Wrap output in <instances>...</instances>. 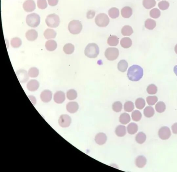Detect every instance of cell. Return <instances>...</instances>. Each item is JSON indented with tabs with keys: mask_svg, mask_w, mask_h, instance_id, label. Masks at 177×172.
<instances>
[{
	"mask_svg": "<svg viewBox=\"0 0 177 172\" xmlns=\"http://www.w3.org/2000/svg\"><path fill=\"white\" fill-rule=\"evenodd\" d=\"M127 76L129 79L131 81H138L143 76V68L137 65H133L128 70Z\"/></svg>",
	"mask_w": 177,
	"mask_h": 172,
	"instance_id": "6da1fadb",
	"label": "cell"
},
{
	"mask_svg": "<svg viewBox=\"0 0 177 172\" xmlns=\"http://www.w3.org/2000/svg\"><path fill=\"white\" fill-rule=\"evenodd\" d=\"M99 53V48L96 44H89L85 50V55L90 58H95L97 57Z\"/></svg>",
	"mask_w": 177,
	"mask_h": 172,
	"instance_id": "7a4b0ae2",
	"label": "cell"
},
{
	"mask_svg": "<svg viewBox=\"0 0 177 172\" xmlns=\"http://www.w3.org/2000/svg\"><path fill=\"white\" fill-rule=\"evenodd\" d=\"M68 28L71 33L76 35L80 33L82 31V25L79 20H74L69 23Z\"/></svg>",
	"mask_w": 177,
	"mask_h": 172,
	"instance_id": "3957f363",
	"label": "cell"
},
{
	"mask_svg": "<svg viewBox=\"0 0 177 172\" xmlns=\"http://www.w3.org/2000/svg\"><path fill=\"white\" fill-rule=\"evenodd\" d=\"M27 25L30 27H36L40 23V17L38 14L33 13L27 15L26 20Z\"/></svg>",
	"mask_w": 177,
	"mask_h": 172,
	"instance_id": "277c9868",
	"label": "cell"
},
{
	"mask_svg": "<svg viewBox=\"0 0 177 172\" xmlns=\"http://www.w3.org/2000/svg\"><path fill=\"white\" fill-rule=\"evenodd\" d=\"M110 22L109 18L105 13H102L97 15L95 19V22L96 25L101 27H106Z\"/></svg>",
	"mask_w": 177,
	"mask_h": 172,
	"instance_id": "5b68a950",
	"label": "cell"
},
{
	"mask_svg": "<svg viewBox=\"0 0 177 172\" xmlns=\"http://www.w3.org/2000/svg\"><path fill=\"white\" fill-rule=\"evenodd\" d=\"M46 22L49 27L56 28L59 25L60 18L55 14H51L46 17Z\"/></svg>",
	"mask_w": 177,
	"mask_h": 172,
	"instance_id": "8992f818",
	"label": "cell"
},
{
	"mask_svg": "<svg viewBox=\"0 0 177 172\" xmlns=\"http://www.w3.org/2000/svg\"><path fill=\"white\" fill-rule=\"evenodd\" d=\"M105 55L108 60L109 61L115 60L118 57L119 50L116 48H109L106 50Z\"/></svg>",
	"mask_w": 177,
	"mask_h": 172,
	"instance_id": "52a82bcc",
	"label": "cell"
},
{
	"mask_svg": "<svg viewBox=\"0 0 177 172\" xmlns=\"http://www.w3.org/2000/svg\"><path fill=\"white\" fill-rule=\"evenodd\" d=\"M158 136L162 140H165L168 139L171 136L170 128L166 126L162 127L159 130Z\"/></svg>",
	"mask_w": 177,
	"mask_h": 172,
	"instance_id": "ba28073f",
	"label": "cell"
},
{
	"mask_svg": "<svg viewBox=\"0 0 177 172\" xmlns=\"http://www.w3.org/2000/svg\"><path fill=\"white\" fill-rule=\"evenodd\" d=\"M16 74L19 82L22 84L25 83L29 80V75L25 70L20 69L17 71Z\"/></svg>",
	"mask_w": 177,
	"mask_h": 172,
	"instance_id": "9c48e42d",
	"label": "cell"
},
{
	"mask_svg": "<svg viewBox=\"0 0 177 172\" xmlns=\"http://www.w3.org/2000/svg\"><path fill=\"white\" fill-rule=\"evenodd\" d=\"M72 123V119L68 115H63L59 120V124L62 127H67L70 125Z\"/></svg>",
	"mask_w": 177,
	"mask_h": 172,
	"instance_id": "30bf717a",
	"label": "cell"
},
{
	"mask_svg": "<svg viewBox=\"0 0 177 172\" xmlns=\"http://www.w3.org/2000/svg\"><path fill=\"white\" fill-rule=\"evenodd\" d=\"M23 8L26 12H32L36 9L35 3L33 0H27L23 3Z\"/></svg>",
	"mask_w": 177,
	"mask_h": 172,
	"instance_id": "8fae6325",
	"label": "cell"
},
{
	"mask_svg": "<svg viewBox=\"0 0 177 172\" xmlns=\"http://www.w3.org/2000/svg\"><path fill=\"white\" fill-rule=\"evenodd\" d=\"M107 140V135L103 133L100 132L97 133L95 137V142L99 145H104L106 142Z\"/></svg>",
	"mask_w": 177,
	"mask_h": 172,
	"instance_id": "7c38bea8",
	"label": "cell"
},
{
	"mask_svg": "<svg viewBox=\"0 0 177 172\" xmlns=\"http://www.w3.org/2000/svg\"><path fill=\"white\" fill-rule=\"evenodd\" d=\"M52 93L51 91L45 90L43 91L40 95L41 100L44 103H48L51 100Z\"/></svg>",
	"mask_w": 177,
	"mask_h": 172,
	"instance_id": "4fadbf2b",
	"label": "cell"
},
{
	"mask_svg": "<svg viewBox=\"0 0 177 172\" xmlns=\"http://www.w3.org/2000/svg\"><path fill=\"white\" fill-rule=\"evenodd\" d=\"M40 86L39 83L37 80L32 79L28 82L27 88L30 92H35L38 90Z\"/></svg>",
	"mask_w": 177,
	"mask_h": 172,
	"instance_id": "5bb4252c",
	"label": "cell"
},
{
	"mask_svg": "<svg viewBox=\"0 0 177 172\" xmlns=\"http://www.w3.org/2000/svg\"><path fill=\"white\" fill-rule=\"evenodd\" d=\"M66 99L65 94L62 91H58L55 93L54 96V102L58 104H61Z\"/></svg>",
	"mask_w": 177,
	"mask_h": 172,
	"instance_id": "9a60e30c",
	"label": "cell"
},
{
	"mask_svg": "<svg viewBox=\"0 0 177 172\" xmlns=\"http://www.w3.org/2000/svg\"><path fill=\"white\" fill-rule=\"evenodd\" d=\"M25 36L27 39L29 41H34L37 39L38 34L35 30L31 29L26 32Z\"/></svg>",
	"mask_w": 177,
	"mask_h": 172,
	"instance_id": "2e32d148",
	"label": "cell"
},
{
	"mask_svg": "<svg viewBox=\"0 0 177 172\" xmlns=\"http://www.w3.org/2000/svg\"><path fill=\"white\" fill-rule=\"evenodd\" d=\"M66 108L67 111L69 113H74L78 110L79 105L78 103L76 102H69L66 105Z\"/></svg>",
	"mask_w": 177,
	"mask_h": 172,
	"instance_id": "e0dca14e",
	"label": "cell"
},
{
	"mask_svg": "<svg viewBox=\"0 0 177 172\" xmlns=\"http://www.w3.org/2000/svg\"><path fill=\"white\" fill-rule=\"evenodd\" d=\"M115 133L118 137H124L126 134V128L124 125H119L116 127Z\"/></svg>",
	"mask_w": 177,
	"mask_h": 172,
	"instance_id": "ac0fdd59",
	"label": "cell"
},
{
	"mask_svg": "<svg viewBox=\"0 0 177 172\" xmlns=\"http://www.w3.org/2000/svg\"><path fill=\"white\" fill-rule=\"evenodd\" d=\"M147 159L144 156H138L135 159V165L138 168H143L147 163Z\"/></svg>",
	"mask_w": 177,
	"mask_h": 172,
	"instance_id": "d6986e66",
	"label": "cell"
},
{
	"mask_svg": "<svg viewBox=\"0 0 177 172\" xmlns=\"http://www.w3.org/2000/svg\"><path fill=\"white\" fill-rule=\"evenodd\" d=\"M131 117L129 114L127 113H124L120 115L119 121L120 123L123 125H126L131 122Z\"/></svg>",
	"mask_w": 177,
	"mask_h": 172,
	"instance_id": "ffe728a7",
	"label": "cell"
},
{
	"mask_svg": "<svg viewBox=\"0 0 177 172\" xmlns=\"http://www.w3.org/2000/svg\"><path fill=\"white\" fill-rule=\"evenodd\" d=\"M45 46L47 50L48 51H53L57 47V44L54 40H49L46 42Z\"/></svg>",
	"mask_w": 177,
	"mask_h": 172,
	"instance_id": "44dd1931",
	"label": "cell"
},
{
	"mask_svg": "<svg viewBox=\"0 0 177 172\" xmlns=\"http://www.w3.org/2000/svg\"><path fill=\"white\" fill-rule=\"evenodd\" d=\"M138 126L137 124L135 123H130L127 127V131L129 134L134 135L138 131Z\"/></svg>",
	"mask_w": 177,
	"mask_h": 172,
	"instance_id": "7402d4cb",
	"label": "cell"
},
{
	"mask_svg": "<svg viewBox=\"0 0 177 172\" xmlns=\"http://www.w3.org/2000/svg\"><path fill=\"white\" fill-rule=\"evenodd\" d=\"M121 13L122 17L124 18H129L133 13V11L131 7H124L121 10Z\"/></svg>",
	"mask_w": 177,
	"mask_h": 172,
	"instance_id": "603a6c76",
	"label": "cell"
},
{
	"mask_svg": "<svg viewBox=\"0 0 177 172\" xmlns=\"http://www.w3.org/2000/svg\"><path fill=\"white\" fill-rule=\"evenodd\" d=\"M44 35L47 40L52 39L56 37V33L54 30L48 29L44 31Z\"/></svg>",
	"mask_w": 177,
	"mask_h": 172,
	"instance_id": "cb8c5ba5",
	"label": "cell"
},
{
	"mask_svg": "<svg viewBox=\"0 0 177 172\" xmlns=\"http://www.w3.org/2000/svg\"><path fill=\"white\" fill-rule=\"evenodd\" d=\"M132 44V40L129 38H124L121 40V45L124 48H127L131 47Z\"/></svg>",
	"mask_w": 177,
	"mask_h": 172,
	"instance_id": "d4e9b609",
	"label": "cell"
},
{
	"mask_svg": "<svg viewBox=\"0 0 177 172\" xmlns=\"http://www.w3.org/2000/svg\"><path fill=\"white\" fill-rule=\"evenodd\" d=\"M128 67V62L125 60H121L118 64V69L121 72H126Z\"/></svg>",
	"mask_w": 177,
	"mask_h": 172,
	"instance_id": "484cf974",
	"label": "cell"
},
{
	"mask_svg": "<svg viewBox=\"0 0 177 172\" xmlns=\"http://www.w3.org/2000/svg\"><path fill=\"white\" fill-rule=\"evenodd\" d=\"M133 30L131 26L126 25L123 26L121 30V33L124 36H129L133 33Z\"/></svg>",
	"mask_w": 177,
	"mask_h": 172,
	"instance_id": "4316f807",
	"label": "cell"
},
{
	"mask_svg": "<svg viewBox=\"0 0 177 172\" xmlns=\"http://www.w3.org/2000/svg\"><path fill=\"white\" fill-rule=\"evenodd\" d=\"M156 21L151 19H148L145 21V27L148 30H153L156 27Z\"/></svg>",
	"mask_w": 177,
	"mask_h": 172,
	"instance_id": "83f0119b",
	"label": "cell"
},
{
	"mask_svg": "<svg viewBox=\"0 0 177 172\" xmlns=\"http://www.w3.org/2000/svg\"><path fill=\"white\" fill-rule=\"evenodd\" d=\"M156 2L155 0H143V5L146 9H149L155 7Z\"/></svg>",
	"mask_w": 177,
	"mask_h": 172,
	"instance_id": "f1b7e54d",
	"label": "cell"
},
{
	"mask_svg": "<svg viewBox=\"0 0 177 172\" xmlns=\"http://www.w3.org/2000/svg\"><path fill=\"white\" fill-rule=\"evenodd\" d=\"M146 134L143 132H139L136 135L135 140L138 143L142 144L146 140Z\"/></svg>",
	"mask_w": 177,
	"mask_h": 172,
	"instance_id": "f546056e",
	"label": "cell"
},
{
	"mask_svg": "<svg viewBox=\"0 0 177 172\" xmlns=\"http://www.w3.org/2000/svg\"><path fill=\"white\" fill-rule=\"evenodd\" d=\"M108 15L110 17L113 19H116L119 17L120 14L119 11L116 7L111 8L108 12Z\"/></svg>",
	"mask_w": 177,
	"mask_h": 172,
	"instance_id": "4dcf8cb0",
	"label": "cell"
},
{
	"mask_svg": "<svg viewBox=\"0 0 177 172\" xmlns=\"http://www.w3.org/2000/svg\"><path fill=\"white\" fill-rule=\"evenodd\" d=\"M119 40L117 36L112 35L109 36L107 40V43L111 46H117L119 43Z\"/></svg>",
	"mask_w": 177,
	"mask_h": 172,
	"instance_id": "1f68e13d",
	"label": "cell"
},
{
	"mask_svg": "<svg viewBox=\"0 0 177 172\" xmlns=\"http://www.w3.org/2000/svg\"><path fill=\"white\" fill-rule=\"evenodd\" d=\"M144 114L147 118H150L153 116L155 114L154 108L150 106L146 107L144 110Z\"/></svg>",
	"mask_w": 177,
	"mask_h": 172,
	"instance_id": "d6a6232c",
	"label": "cell"
},
{
	"mask_svg": "<svg viewBox=\"0 0 177 172\" xmlns=\"http://www.w3.org/2000/svg\"><path fill=\"white\" fill-rule=\"evenodd\" d=\"M134 108H135V106H134V103L131 101H127L124 105V110L126 112L130 113L133 112Z\"/></svg>",
	"mask_w": 177,
	"mask_h": 172,
	"instance_id": "836d02e7",
	"label": "cell"
},
{
	"mask_svg": "<svg viewBox=\"0 0 177 172\" xmlns=\"http://www.w3.org/2000/svg\"><path fill=\"white\" fill-rule=\"evenodd\" d=\"M78 96V94L76 91L74 90H69L66 93V97L69 100H74L76 99Z\"/></svg>",
	"mask_w": 177,
	"mask_h": 172,
	"instance_id": "e575fe53",
	"label": "cell"
},
{
	"mask_svg": "<svg viewBox=\"0 0 177 172\" xmlns=\"http://www.w3.org/2000/svg\"><path fill=\"white\" fill-rule=\"evenodd\" d=\"M131 118L135 122H139L142 118V115L141 112L138 110L133 111L131 114Z\"/></svg>",
	"mask_w": 177,
	"mask_h": 172,
	"instance_id": "d590c367",
	"label": "cell"
},
{
	"mask_svg": "<svg viewBox=\"0 0 177 172\" xmlns=\"http://www.w3.org/2000/svg\"><path fill=\"white\" fill-rule=\"evenodd\" d=\"M166 105L165 103L162 101H160L157 103L155 106L156 110L159 113H162L166 110Z\"/></svg>",
	"mask_w": 177,
	"mask_h": 172,
	"instance_id": "8d00e7d4",
	"label": "cell"
},
{
	"mask_svg": "<svg viewBox=\"0 0 177 172\" xmlns=\"http://www.w3.org/2000/svg\"><path fill=\"white\" fill-rule=\"evenodd\" d=\"M135 104L136 108L139 110H142L145 106V101L143 98H138L136 100Z\"/></svg>",
	"mask_w": 177,
	"mask_h": 172,
	"instance_id": "74e56055",
	"label": "cell"
},
{
	"mask_svg": "<svg viewBox=\"0 0 177 172\" xmlns=\"http://www.w3.org/2000/svg\"><path fill=\"white\" fill-rule=\"evenodd\" d=\"M64 51L66 54H72L74 52V45L71 43L66 44L64 46Z\"/></svg>",
	"mask_w": 177,
	"mask_h": 172,
	"instance_id": "f35d334b",
	"label": "cell"
},
{
	"mask_svg": "<svg viewBox=\"0 0 177 172\" xmlns=\"http://www.w3.org/2000/svg\"><path fill=\"white\" fill-rule=\"evenodd\" d=\"M22 44V40L19 38H13L11 40V45L13 48H19L21 46Z\"/></svg>",
	"mask_w": 177,
	"mask_h": 172,
	"instance_id": "ab89813d",
	"label": "cell"
},
{
	"mask_svg": "<svg viewBox=\"0 0 177 172\" xmlns=\"http://www.w3.org/2000/svg\"><path fill=\"white\" fill-rule=\"evenodd\" d=\"M160 15L161 13L160 10L156 8L152 9L150 12V17L154 19H157L159 18Z\"/></svg>",
	"mask_w": 177,
	"mask_h": 172,
	"instance_id": "60d3db41",
	"label": "cell"
},
{
	"mask_svg": "<svg viewBox=\"0 0 177 172\" xmlns=\"http://www.w3.org/2000/svg\"><path fill=\"white\" fill-rule=\"evenodd\" d=\"M123 104L119 101H117L113 103L112 105V109L114 112L116 113L121 112L123 109Z\"/></svg>",
	"mask_w": 177,
	"mask_h": 172,
	"instance_id": "b9f144b4",
	"label": "cell"
},
{
	"mask_svg": "<svg viewBox=\"0 0 177 172\" xmlns=\"http://www.w3.org/2000/svg\"><path fill=\"white\" fill-rule=\"evenodd\" d=\"M39 70L36 67L30 68L28 70V74L30 77L36 78L39 74Z\"/></svg>",
	"mask_w": 177,
	"mask_h": 172,
	"instance_id": "7bdbcfd3",
	"label": "cell"
},
{
	"mask_svg": "<svg viewBox=\"0 0 177 172\" xmlns=\"http://www.w3.org/2000/svg\"><path fill=\"white\" fill-rule=\"evenodd\" d=\"M157 87L155 85L150 84L147 87V91L148 93L150 95L155 94L157 93Z\"/></svg>",
	"mask_w": 177,
	"mask_h": 172,
	"instance_id": "ee69618b",
	"label": "cell"
},
{
	"mask_svg": "<svg viewBox=\"0 0 177 172\" xmlns=\"http://www.w3.org/2000/svg\"><path fill=\"white\" fill-rule=\"evenodd\" d=\"M169 7V3L166 1H162L159 2L158 4L159 8L162 11H165L168 9Z\"/></svg>",
	"mask_w": 177,
	"mask_h": 172,
	"instance_id": "f6af8a7d",
	"label": "cell"
},
{
	"mask_svg": "<svg viewBox=\"0 0 177 172\" xmlns=\"http://www.w3.org/2000/svg\"><path fill=\"white\" fill-rule=\"evenodd\" d=\"M158 98L155 96H148L146 98V101L148 105L153 106L157 102Z\"/></svg>",
	"mask_w": 177,
	"mask_h": 172,
	"instance_id": "bcb514c9",
	"label": "cell"
},
{
	"mask_svg": "<svg viewBox=\"0 0 177 172\" xmlns=\"http://www.w3.org/2000/svg\"><path fill=\"white\" fill-rule=\"evenodd\" d=\"M37 5L39 9H44L48 7V4L46 0H38Z\"/></svg>",
	"mask_w": 177,
	"mask_h": 172,
	"instance_id": "7dc6e473",
	"label": "cell"
},
{
	"mask_svg": "<svg viewBox=\"0 0 177 172\" xmlns=\"http://www.w3.org/2000/svg\"><path fill=\"white\" fill-rule=\"evenodd\" d=\"M95 15V12L93 10H91L87 12V17L89 19L94 18Z\"/></svg>",
	"mask_w": 177,
	"mask_h": 172,
	"instance_id": "c3c4849f",
	"label": "cell"
},
{
	"mask_svg": "<svg viewBox=\"0 0 177 172\" xmlns=\"http://www.w3.org/2000/svg\"><path fill=\"white\" fill-rule=\"evenodd\" d=\"M49 5L52 7H55L58 4L59 0H48Z\"/></svg>",
	"mask_w": 177,
	"mask_h": 172,
	"instance_id": "681fc988",
	"label": "cell"
},
{
	"mask_svg": "<svg viewBox=\"0 0 177 172\" xmlns=\"http://www.w3.org/2000/svg\"><path fill=\"white\" fill-rule=\"evenodd\" d=\"M172 129L173 133L177 134V123H174L172 126Z\"/></svg>",
	"mask_w": 177,
	"mask_h": 172,
	"instance_id": "f907efd6",
	"label": "cell"
},
{
	"mask_svg": "<svg viewBox=\"0 0 177 172\" xmlns=\"http://www.w3.org/2000/svg\"><path fill=\"white\" fill-rule=\"evenodd\" d=\"M28 98H29L30 100L31 101L32 104L34 105H35L36 104V100L35 97L33 96H28Z\"/></svg>",
	"mask_w": 177,
	"mask_h": 172,
	"instance_id": "816d5d0a",
	"label": "cell"
},
{
	"mask_svg": "<svg viewBox=\"0 0 177 172\" xmlns=\"http://www.w3.org/2000/svg\"><path fill=\"white\" fill-rule=\"evenodd\" d=\"M174 73L176 74V76H177V65L174 66Z\"/></svg>",
	"mask_w": 177,
	"mask_h": 172,
	"instance_id": "f5cc1de1",
	"label": "cell"
},
{
	"mask_svg": "<svg viewBox=\"0 0 177 172\" xmlns=\"http://www.w3.org/2000/svg\"><path fill=\"white\" fill-rule=\"evenodd\" d=\"M175 51L176 53L177 54V44H176L175 47Z\"/></svg>",
	"mask_w": 177,
	"mask_h": 172,
	"instance_id": "db71d44e",
	"label": "cell"
}]
</instances>
